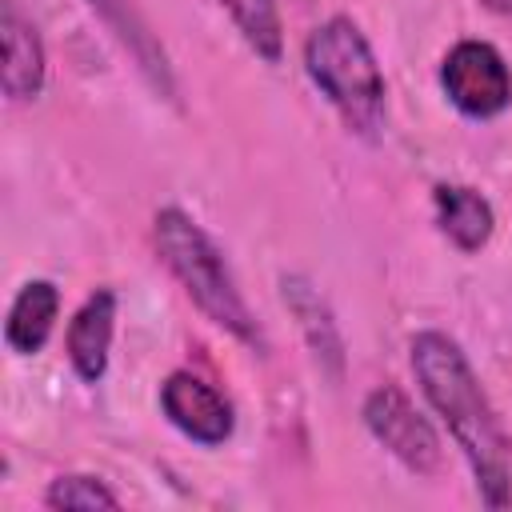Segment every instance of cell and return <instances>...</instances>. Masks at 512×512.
Returning a JSON list of instances; mask_svg holds the SVG:
<instances>
[{
  "instance_id": "obj_14",
  "label": "cell",
  "mask_w": 512,
  "mask_h": 512,
  "mask_svg": "<svg viewBox=\"0 0 512 512\" xmlns=\"http://www.w3.org/2000/svg\"><path fill=\"white\" fill-rule=\"evenodd\" d=\"M44 508L52 512H92V508H120V496L100 480V476H88V472H68V476H56L48 488H44Z\"/></svg>"
},
{
  "instance_id": "obj_8",
  "label": "cell",
  "mask_w": 512,
  "mask_h": 512,
  "mask_svg": "<svg viewBox=\"0 0 512 512\" xmlns=\"http://www.w3.org/2000/svg\"><path fill=\"white\" fill-rule=\"evenodd\" d=\"M112 336H116V292L112 288H96L72 312L68 332H64L68 364L84 384H100L104 380L108 356H112Z\"/></svg>"
},
{
  "instance_id": "obj_5",
  "label": "cell",
  "mask_w": 512,
  "mask_h": 512,
  "mask_svg": "<svg viewBox=\"0 0 512 512\" xmlns=\"http://www.w3.org/2000/svg\"><path fill=\"white\" fill-rule=\"evenodd\" d=\"M360 416H364V428L372 432V440H376L380 448H388L408 472H416V476L440 472V464H444L440 436H436L432 420L408 400L404 388H396V384H376V388L364 396Z\"/></svg>"
},
{
  "instance_id": "obj_1",
  "label": "cell",
  "mask_w": 512,
  "mask_h": 512,
  "mask_svg": "<svg viewBox=\"0 0 512 512\" xmlns=\"http://www.w3.org/2000/svg\"><path fill=\"white\" fill-rule=\"evenodd\" d=\"M412 376L428 400V408L444 420L448 436L464 452L476 492L488 508H508L512 504V440L476 376L468 364L464 348L436 328H424L408 344Z\"/></svg>"
},
{
  "instance_id": "obj_13",
  "label": "cell",
  "mask_w": 512,
  "mask_h": 512,
  "mask_svg": "<svg viewBox=\"0 0 512 512\" xmlns=\"http://www.w3.org/2000/svg\"><path fill=\"white\" fill-rule=\"evenodd\" d=\"M216 4L228 12V20L244 36V44L264 64H280V56H284V24H280L276 0H216Z\"/></svg>"
},
{
  "instance_id": "obj_3",
  "label": "cell",
  "mask_w": 512,
  "mask_h": 512,
  "mask_svg": "<svg viewBox=\"0 0 512 512\" xmlns=\"http://www.w3.org/2000/svg\"><path fill=\"white\" fill-rule=\"evenodd\" d=\"M304 72L316 84V92L340 112L348 132L376 136V128L384 124L388 88L372 44L352 16H328L308 32Z\"/></svg>"
},
{
  "instance_id": "obj_11",
  "label": "cell",
  "mask_w": 512,
  "mask_h": 512,
  "mask_svg": "<svg viewBox=\"0 0 512 512\" xmlns=\"http://www.w3.org/2000/svg\"><path fill=\"white\" fill-rule=\"evenodd\" d=\"M432 216H436L440 236L464 256L480 252L496 232L492 200L468 184H436L432 188Z\"/></svg>"
},
{
  "instance_id": "obj_10",
  "label": "cell",
  "mask_w": 512,
  "mask_h": 512,
  "mask_svg": "<svg viewBox=\"0 0 512 512\" xmlns=\"http://www.w3.org/2000/svg\"><path fill=\"white\" fill-rule=\"evenodd\" d=\"M4 68H0V88L12 104H28L44 92V76H48V56H44V40L36 32L32 20H24L16 12V4H4Z\"/></svg>"
},
{
  "instance_id": "obj_4",
  "label": "cell",
  "mask_w": 512,
  "mask_h": 512,
  "mask_svg": "<svg viewBox=\"0 0 512 512\" xmlns=\"http://www.w3.org/2000/svg\"><path fill=\"white\" fill-rule=\"evenodd\" d=\"M440 88L468 120H492L512 108V68L488 40H456L440 60Z\"/></svg>"
},
{
  "instance_id": "obj_15",
  "label": "cell",
  "mask_w": 512,
  "mask_h": 512,
  "mask_svg": "<svg viewBox=\"0 0 512 512\" xmlns=\"http://www.w3.org/2000/svg\"><path fill=\"white\" fill-rule=\"evenodd\" d=\"M488 12H496V16H512V0H480Z\"/></svg>"
},
{
  "instance_id": "obj_9",
  "label": "cell",
  "mask_w": 512,
  "mask_h": 512,
  "mask_svg": "<svg viewBox=\"0 0 512 512\" xmlns=\"http://www.w3.org/2000/svg\"><path fill=\"white\" fill-rule=\"evenodd\" d=\"M88 8L108 24V32L128 48V56L136 60L140 76L152 84V92L160 96H176V80H172V64H168V52L164 44L152 36V28L144 24L136 0H88Z\"/></svg>"
},
{
  "instance_id": "obj_6",
  "label": "cell",
  "mask_w": 512,
  "mask_h": 512,
  "mask_svg": "<svg viewBox=\"0 0 512 512\" xmlns=\"http://www.w3.org/2000/svg\"><path fill=\"white\" fill-rule=\"evenodd\" d=\"M160 412L168 416V424L176 432H184L188 440L216 448L232 436L236 416L232 404L224 400V392L208 380H200L196 372H172L160 384Z\"/></svg>"
},
{
  "instance_id": "obj_12",
  "label": "cell",
  "mask_w": 512,
  "mask_h": 512,
  "mask_svg": "<svg viewBox=\"0 0 512 512\" xmlns=\"http://www.w3.org/2000/svg\"><path fill=\"white\" fill-rule=\"evenodd\" d=\"M60 316V288L52 280H28L20 284V292L8 304V320H4V344L16 356H36Z\"/></svg>"
},
{
  "instance_id": "obj_7",
  "label": "cell",
  "mask_w": 512,
  "mask_h": 512,
  "mask_svg": "<svg viewBox=\"0 0 512 512\" xmlns=\"http://www.w3.org/2000/svg\"><path fill=\"white\" fill-rule=\"evenodd\" d=\"M280 300L292 312V320H296V328H300V336L308 344L312 364L336 384L344 376V336H340V324H336L324 292L308 276L284 272L280 276Z\"/></svg>"
},
{
  "instance_id": "obj_2",
  "label": "cell",
  "mask_w": 512,
  "mask_h": 512,
  "mask_svg": "<svg viewBox=\"0 0 512 512\" xmlns=\"http://www.w3.org/2000/svg\"><path fill=\"white\" fill-rule=\"evenodd\" d=\"M152 244L160 264L172 272V280L184 288V296L228 336H236L240 344L260 348V324L252 316V308L244 304L220 248L212 244V236L176 204L160 208L152 216Z\"/></svg>"
}]
</instances>
